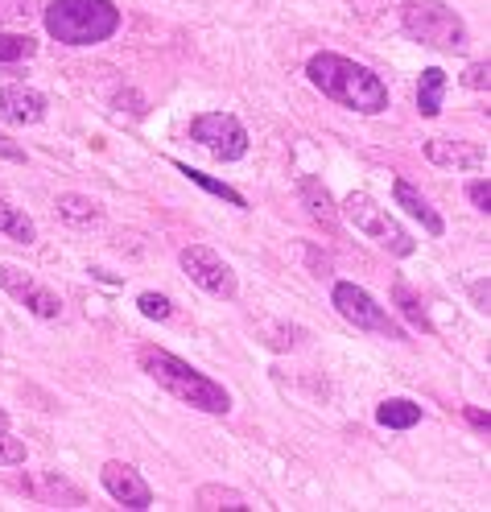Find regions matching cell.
Returning a JSON list of instances; mask_svg holds the SVG:
<instances>
[{
	"instance_id": "obj_1",
	"label": "cell",
	"mask_w": 491,
	"mask_h": 512,
	"mask_svg": "<svg viewBox=\"0 0 491 512\" xmlns=\"http://www.w3.org/2000/svg\"><path fill=\"white\" fill-rule=\"evenodd\" d=\"M306 79L326 95V100H335L347 112H364V116L388 112V83L355 58L322 50L306 62Z\"/></svg>"
},
{
	"instance_id": "obj_2",
	"label": "cell",
	"mask_w": 491,
	"mask_h": 512,
	"mask_svg": "<svg viewBox=\"0 0 491 512\" xmlns=\"http://www.w3.org/2000/svg\"><path fill=\"white\" fill-rule=\"evenodd\" d=\"M137 364H141V372L149 380H157L170 397H178L190 409L215 413V418H223V413L232 409V393H227L219 380H211L199 368H190L186 360H178L174 351H166V347H141L137 351Z\"/></svg>"
},
{
	"instance_id": "obj_3",
	"label": "cell",
	"mask_w": 491,
	"mask_h": 512,
	"mask_svg": "<svg viewBox=\"0 0 491 512\" xmlns=\"http://www.w3.org/2000/svg\"><path fill=\"white\" fill-rule=\"evenodd\" d=\"M42 21L62 46H100L120 29V9L112 0H50Z\"/></svg>"
},
{
	"instance_id": "obj_4",
	"label": "cell",
	"mask_w": 491,
	"mask_h": 512,
	"mask_svg": "<svg viewBox=\"0 0 491 512\" xmlns=\"http://www.w3.org/2000/svg\"><path fill=\"white\" fill-rule=\"evenodd\" d=\"M401 25L421 46H434V50H463L467 46V21L458 17L446 0H405Z\"/></svg>"
},
{
	"instance_id": "obj_5",
	"label": "cell",
	"mask_w": 491,
	"mask_h": 512,
	"mask_svg": "<svg viewBox=\"0 0 491 512\" xmlns=\"http://www.w3.org/2000/svg\"><path fill=\"white\" fill-rule=\"evenodd\" d=\"M343 215H347V223L359 232V236H368L372 244H380L384 252H392V256H413V248H417V240L401 228L397 219H392L372 195H347V203H343Z\"/></svg>"
},
{
	"instance_id": "obj_6",
	"label": "cell",
	"mask_w": 491,
	"mask_h": 512,
	"mask_svg": "<svg viewBox=\"0 0 491 512\" xmlns=\"http://www.w3.org/2000/svg\"><path fill=\"white\" fill-rule=\"evenodd\" d=\"M331 302H335V310L347 318V323L355 327V331H368V335H384V339H409L405 335V327L392 318L364 285H351V281H339L335 290H331Z\"/></svg>"
},
{
	"instance_id": "obj_7",
	"label": "cell",
	"mask_w": 491,
	"mask_h": 512,
	"mask_svg": "<svg viewBox=\"0 0 491 512\" xmlns=\"http://www.w3.org/2000/svg\"><path fill=\"white\" fill-rule=\"evenodd\" d=\"M190 141L203 145L219 162H240L248 153V128L232 112H203L190 120Z\"/></svg>"
},
{
	"instance_id": "obj_8",
	"label": "cell",
	"mask_w": 491,
	"mask_h": 512,
	"mask_svg": "<svg viewBox=\"0 0 491 512\" xmlns=\"http://www.w3.org/2000/svg\"><path fill=\"white\" fill-rule=\"evenodd\" d=\"M178 261H182V273L199 285V290H207L211 298H223V302H232L240 294V281H236V269L223 261V256L207 244H186L178 252Z\"/></svg>"
},
{
	"instance_id": "obj_9",
	"label": "cell",
	"mask_w": 491,
	"mask_h": 512,
	"mask_svg": "<svg viewBox=\"0 0 491 512\" xmlns=\"http://www.w3.org/2000/svg\"><path fill=\"white\" fill-rule=\"evenodd\" d=\"M0 290H5L9 298H17L29 314L46 318V323L62 318V298L50 290V285H42L38 277H29V273L17 269V265H0Z\"/></svg>"
},
{
	"instance_id": "obj_10",
	"label": "cell",
	"mask_w": 491,
	"mask_h": 512,
	"mask_svg": "<svg viewBox=\"0 0 491 512\" xmlns=\"http://www.w3.org/2000/svg\"><path fill=\"white\" fill-rule=\"evenodd\" d=\"M100 479H104V492H108L116 504L137 508V512H141V508H153V488L141 479V471H137V467H128V463L112 459V463H104Z\"/></svg>"
},
{
	"instance_id": "obj_11",
	"label": "cell",
	"mask_w": 491,
	"mask_h": 512,
	"mask_svg": "<svg viewBox=\"0 0 491 512\" xmlns=\"http://www.w3.org/2000/svg\"><path fill=\"white\" fill-rule=\"evenodd\" d=\"M425 157L442 170H467V174H479L487 170V149L471 145V141H450V137H434L425 141Z\"/></svg>"
},
{
	"instance_id": "obj_12",
	"label": "cell",
	"mask_w": 491,
	"mask_h": 512,
	"mask_svg": "<svg viewBox=\"0 0 491 512\" xmlns=\"http://www.w3.org/2000/svg\"><path fill=\"white\" fill-rule=\"evenodd\" d=\"M46 95L42 91H34V87H21V83H13V87H0V120L5 124H42L46 120Z\"/></svg>"
},
{
	"instance_id": "obj_13",
	"label": "cell",
	"mask_w": 491,
	"mask_h": 512,
	"mask_svg": "<svg viewBox=\"0 0 491 512\" xmlns=\"http://www.w3.org/2000/svg\"><path fill=\"white\" fill-rule=\"evenodd\" d=\"M392 199H397V207H401L405 215H413V219H417V223H421V228L430 232V236H442V232H446L442 215L430 207V199H425V195H421V190H417L413 182H405V178H397V182H392Z\"/></svg>"
},
{
	"instance_id": "obj_14",
	"label": "cell",
	"mask_w": 491,
	"mask_h": 512,
	"mask_svg": "<svg viewBox=\"0 0 491 512\" xmlns=\"http://www.w3.org/2000/svg\"><path fill=\"white\" fill-rule=\"evenodd\" d=\"M302 203H306L310 219L322 223L326 232L339 228V211H335V203H331V190H326L318 178H302Z\"/></svg>"
},
{
	"instance_id": "obj_15",
	"label": "cell",
	"mask_w": 491,
	"mask_h": 512,
	"mask_svg": "<svg viewBox=\"0 0 491 512\" xmlns=\"http://www.w3.org/2000/svg\"><path fill=\"white\" fill-rule=\"evenodd\" d=\"M446 87H450V79H446L442 67H425V71H421V83H417V112H421L425 120H434V116L442 112Z\"/></svg>"
},
{
	"instance_id": "obj_16",
	"label": "cell",
	"mask_w": 491,
	"mask_h": 512,
	"mask_svg": "<svg viewBox=\"0 0 491 512\" xmlns=\"http://www.w3.org/2000/svg\"><path fill=\"white\" fill-rule=\"evenodd\" d=\"M58 219L62 223H71V228H91V223H100L104 219V207L87 199V195H58Z\"/></svg>"
},
{
	"instance_id": "obj_17",
	"label": "cell",
	"mask_w": 491,
	"mask_h": 512,
	"mask_svg": "<svg viewBox=\"0 0 491 512\" xmlns=\"http://www.w3.org/2000/svg\"><path fill=\"white\" fill-rule=\"evenodd\" d=\"M376 422L388 426V430H413L421 422V405L409 401V397H388L376 405Z\"/></svg>"
},
{
	"instance_id": "obj_18",
	"label": "cell",
	"mask_w": 491,
	"mask_h": 512,
	"mask_svg": "<svg viewBox=\"0 0 491 512\" xmlns=\"http://www.w3.org/2000/svg\"><path fill=\"white\" fill-rule=\"evenodd\" d=\"M0 236H9L17 244H34L38 240V223L29 219L21 207H13L9 199H0Z\"/></svg>"
},
{
	"instance_id": "obj_19",
	"label": "cell",
	"mask_w": 491,
	"mask_h": 512,
	"mask_svg": "<svg viewBox=\"0 0 491 512\" xmlns=\"http://www.w3.org/2000/svg\"><path fill=\"white\" fill-rule=\"evenodd\" d=\"M174 170L186 178V182H194V186H203L207 190V195H215V199H223V203H232V207H248L244 203V195H240V190H232V186H227V182H219V178H211V174H203V170H194V166H186V162H174Z\"/></svg>"
},
{
	"instance_id": "obj_20",
	"label": "cell",
	"mask_w": 491,
	"mask_h": 512,
	"mask_svg": "<svg viewBox=\"0 0 491 512\" xmlns=\"http://www.w3.org/2000/svg\"><path fill=\"white\" fill-rule=\"evenodd\" d=\"M42 17V0H0V29H29Z\"/></svg>"
},
{
	"instance_id": "obj_21",
	"label": "cell",
	"mask_w": 491,
	"mask_h": 512,
	"mask_svg": "<svg viewBox=\"0 0 491 512\" xmlns=\"http://www.w3.org/2000/svg\"><path fill=\"white\" fill-rule=\"evenodd\" d=\"M38 54V42L29 38V29H0V62H25Z\"/></svg>"
},
{
	"instance_id": "obj_22",
	"label": "cell",
	"mask_w": 491,
	"mask_h": 512,
	"mask_svg": "<svg viewBox=\"0 0 491 512\" xmlns=\"http://www.w3.org/2000/svg\"><path fill=\"white\" fill-rule=\"evenodd\" d=\"M29 492H34L38 500H46V504H58V500H67L71 508H79V504H83V492H79V488H71L67 479H54V471H50V475H42V484H34Z\"/></svg>"
},
{
	"instance_id": "obj_23",
	"label": "cell",
	"mask_w": 491,
	"mask_h": 512,
	"mask_svg": "<svg viewBox=\"0 0 491 512\" xmlns=\"http://www.w3.org/2000/svg\"><path fill=\"white\" fill-rule=\"evenodd\" d=\"M137 306H141L145 318H153V323H166V318H174V302H170L166 294H153V290H149V294L137 298Z\"/></svg>"
},
{
	"instance_id": "obj_24",
	"label": "cell",
	"mask_w": 491,
	"mask_h": 512,
	"mask_svg": "<svg viewBox=\"0 0 491 512\" xmlns=\"http://www.w3.org/2000/svg\"><path fill=\"white\" fill-rule=\"evenodd\" d=\"M199 508H248V504L232 488H203L199 492Z\"/></svg>"
},
{
	"instance_id": "obj_25",
	"label": "cell",
	"mask_w": 491,
	"mask_h": 512,
	"mask_svg": "<svg viewBox=\"0 0 491 512\" xmlns=\"http://www.w3.org/2000/svg\"><path fill=\"white\" fill-rule=\"evenodd\" d=\"M25 463V442L13 438L9 430H0V467H21Z\"/></svg>"
},
{
	"instance_id": "obj_26",
	"label": "cell",
	"mask_w": 491,
	"mask_h": 512,
	"mask_svg": "<svg viewBox=\"0 0 491 512\" xmlns=\"http://www.w3.org/2000/svg\"><path fill=\"white\" fill-rule=\"evenodd\" d=\"M463 83L471 91H487L491 87V62H471V67L463 71Z\"/></svg>"
},
{
	"instance_id": "obj_27",
	"label": "cell",
	"mask_w": 491,
	"mask_h": 512,
	"mask_svg": "<svg viewBox=\"0 0 491 512\" xmlns=\"http://www.w3.org/2000/svg\"><path fill=\"white\" fill-rule=\"evenodd\" d=\"M397 302H401V310L413 318V323H417L421 331H430V323H425V310H421V302H417V298L405 290V285H397Z\"/></svg>"
},
{
	"instance_id": "obj_28",
	"label": "cell",
	"mask_w": 491,
	"mask_h": 512,
	"mask_svg": "<svg viewBox=\"0 0 491 512\" xmlns=\"http://www.w3.org/2000/svg\"><path fill=\"white\" fill-rule=\"evenodd\" d=\"M467 199H471V207L475 211H491V186H487V178H475V182H467Z\"/></svg>"
},
{
	"instance_id": "obj_29",
	"label": "cell",
	"mask_w": 491,
	"mask_h": 512,
	"mask_svg": "<svg viewBox=\"0 0 491 512\" xmlns=\"http://www.w3.org/2000/svg\"><path fill=\"white\" fill-rule=\"evenodd\" d=\"M0 157H5V162H25V149H21L13 137L0 133Z\"/></svg>"
},
{
	"instance_id": "obj_30",
	"label": "cell",
	"mask_w": 491,
	"mask_h": 512,
	"mask_svg": "<svg viewBox=\"0 0 491 512\" xmlns=\"http://www.w3.org/2000/svg\"><path fill=\"white\" fill-rule=\"evenodd\" d=\"M471 294H475V306H479V310H491V290H487V281H475V290H471Z\"/></svg>"
},
{
	"instance_id": "obj_31",
	"label": "cell",
	"mask_w": 491,
	"mask_h": 512,
	"mask_svg": "<svg viewBox=\"0 0 491 512\" xmlns=\"http://www.w3.org/2000/svg\"><path fill=\"white\" fill-rule=\"evenodd\" d=\"M467 418H471V426H479V430H491V418L483 409H467Z\"/></svg>"
},
{
	"instance_id": "obj_32",
	"label": "cell",
	"mask_w": 491,
	"mask_h": 512,
	"mask_svg": "<svg viewBox=\"0 0 491 512\" xmlns=\"http://www.w3.org/2000/svg\"><path fill=\"white\" fill-rule=\"evenodd\" d=\"M0 430H9V413L5 409H0Z\"/></svg>"
}]
</instances>
